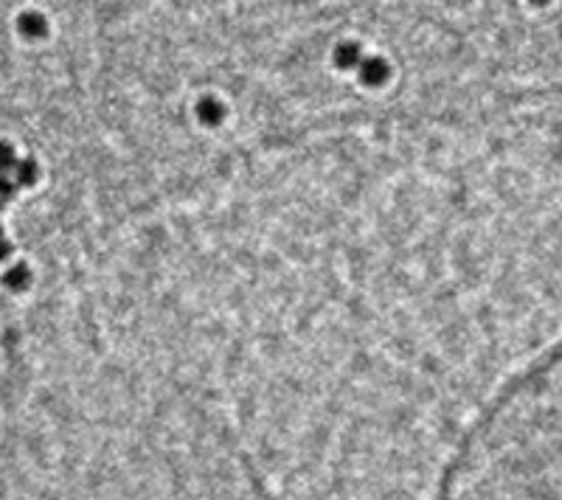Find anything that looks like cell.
<instances>
[{"label":"cell","mask_w":562,"mask_h":500,"mask_svg":"<svg viewBox=\"0 0 562 500\" xmlns=\"http://www.w3.org/2000/svg\"><path fill=\"white\" fill-rule=\"evenodd\" d=\"M458 500H562V413L495 458Z\"/></svg>","instance_id":"6da1fadb"}]
</instances>
